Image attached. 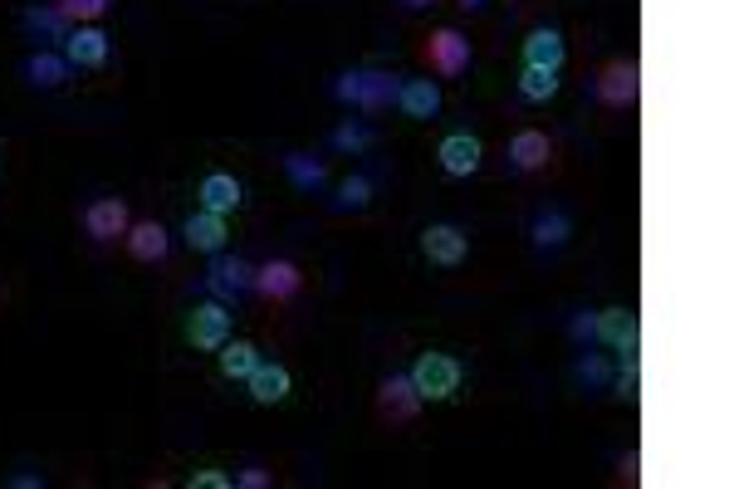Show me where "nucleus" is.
Masks as SVG:
<instances>
[{"mask_svg": "<svg viewBox=\"0 0 734 489\" xmlns=\"http://www.w3.org/2000/svg\"><path fill=\"white\" fill-rule=\"evenodd\" d=\"M416 411H421V391L411 387V377H382V387H377V416L382 421H391V426H407V421H416Z\"/></svg>", "mask_w": 734, "mask_h": 489, "instance_id": "obj_4", "label": "nucleus"}, {"mask_svg": "<svg viewBox=\"0 0 734 489\" xmlns=\"http://www.w3.org/2000/svg\"><path fill=\"white\" fill-rule=\"evenodd\" d=\"M235 485H240V489H264V485H270V469H240V475H235Z\"/></svg>", "mask_w": 734, "mask_h": 489, "instance_id": "obj_32", "label": "nucleus"}, {"mask_svg": "<svg viewBox=\"0 0 734 489\" xmlns=\"http://www.w3.org/2000/svg\"><path fill=\"white\" fill-rule=\"evenodd\" d=\"M407 377L421 391V401H450L460 391V362L446 358V352H421Z\"/></svg>", "mask_w": 734, "mask_h": 489, "instance_id": "obj_2", "label": "nucleus"}, {"mask_svg": "<svg viewBox=\"0 0 734 489\" xmlns=\"http://www.w3.org/2000/svg\"><path fill=\"white\" fill-rule=\"evenodd\" d=\"M548 156H553V142H548V133H534V127H524V133L509 142V162H514L519 172H538V166H548Z\"/></svg>", "mask_w": 734, "mask_h": 489, "instance_id": "obj_20", "label": "nucleus"}, {"mask_svg": "<svg viewBox=\"0 0 734 489\" xmlns=\"http://www.w3.org/2000/svg\"><path fill=\"white\" fill-rule=\"evenodd\" d=\"M597 98H602L607 108H632L636 103V64L632 59L602 64V74H597Z\"/></svg>", "mask_w": 734, "mask_h": 489, "instance_id": "obj_8", "label": "nucleus"}, {"mask_svg": "<svg viewBox=\"0 0 734 489\" xmlns=\"http://www.w3.org/2000/svg\"><path fill=\"white\" fill-rule=\"evenodd\" d=\"M421 254H426L431 264H440V269H456V264H465L470 240L460 225H426V230H421Z\"/></svg>", "mask_w": 734, "mask_h": 489, "instance_id": "obj_6", "label": "nucleus"}, {"mask_svg": "<svg viewBox=\"0 0 734 489\" xmlns=\"http://www.w3.org/2000/svg\"><path fill=\"white\" fill-rule=\"evenodd\" d=\"M372 201V186L368 176H348V181L338 186V205H352V211H362V205Z\"/></svg>", "mask_w": 734, "mask_h": 489, "instance_id": "obj_28", "label": "nucleus"}, {"mask_svg": "<svg viewBox=\"0 0 734 489\" xmlns=\"http://www.w3.org/2000/svg\"><path fill=\"white\" fill-rule=\"evenodd\" d=\"M108 10V0H59V15L74 20V25H88V20H98Z\"/></svg>", "mask_w": 734, "mask_h": 489, "instance_id": "obj_26", "label": "nucleus"}, {"mask_svg": "<svg viewBox=\"0 0 734 489\" xmlns=\"http://www.w3.org/2000/svg\"><path fill=\"white\" fill-rule=\"evenodd\" d=\"M563 59H568V49H563V35L558 29H534V35L524 39V64L528 68H563Z\"/></svg>", "mask_w": 734, "mask_h": 489, "instance_id": "obj_19", "label": "nucleus"}, {"mask_svg": "<svg viewBox=\"0 0 734 489\" xmlns=\"http://www.w3.org/2000/svg\"><path fill=\"white\" fill-rule=\"evenodd\" d=\"M426 64L436 68L440 78H460L470 68V39L460 29H436L426 39Z\"/></svg>", "mask_w": 734, "mask_h": 489, "instance_id": "obj_5", "label": "nucleus"}, {"mask_svg": "<svg viewBox=\"0 0 734 489\" xmlns=\"http://www.w3.org/2000/svg\"><path fill=\"white\" fill-rule=\"evenodd\" d=\"M231 338V309L225 303H196L191 313H186V342L191 348H221V342Z\"/></svg>", "mask_w": 734, "mask_h": 489, "instance_id": "obj_3", "label": "nucleus"}, {"mask_svg": "<svg viewBox=\"0 0 734 489\" xmlns=\"http://www.w3.org/2000/svg\"><path fill=\"white\" fill-rule=\"evenodd\" d=\"M577 377H583V381H607V367L597 358H583V362H577Z\"/></svg>", "mask_w": 734, "mask_h": 489, "instance_id": "obj_33", "label": "nucleus"}, {"mask_svg": "<svg viewBox=\"0 0 734 489\" xmlns=\"http://www.w3.org/2000/svg\"><path fill=\"white\" fill-rule=\"evenodd\" d=\"M593 338H602L617 352H636L642 348V323H636L632 309H602L593 318Z\"/></svg>", "mask_w": 734, "mask_h": 489, "instance_id": "obj_7", "label": "nucleus"}, {"mask_svg": "<svg viewBox=\"0 0 734 489\" xmlns=\"http://www.w3.org/2000/svg\"><path fill=\"white\" fill-rule=\"evenodd\" d=\"M127 225H133V215H127V205L117 196H103V201H94L84 211V230L94 240H117V235H127Z\"/></svg>", "mask_w": 734, "mask_h": 489, "instance_id": "obj_11", "label": "nucleus"}, {"mask_svg": "<svg viewBox=\"0 0 734 489\" xmlns=\"http://www.w3.org/2000/svg\"><path fill=\"white\" fill-rule=\"evenodd\" d=\"M69 59H59V54H45V49H39V54H29L25 59V78L29 84H39V88H59L69 78Z\"/></svg>", "mask_w": 734, "mask_h": 489, "instance_id": "obj_22", "label": "nucleus"}, {"mask_svg": "<svg viewBox=\"0 0 734 489\" xmlns=\"http://www.w3.org/2000/svg\"><path fill=\"white\" fill-rule=\"evenodd\" d=\"M401 5H407V10H426L431 0H401Z\"/></svg>", "mask_w": 734, "mask_h": 489, "instance_id": "obj_35", "label": "nucleus"}, {"mask_svg": "<svg viewBox=\"0 0 734 489\" xmlns=\"http://www.w3.org/2000/svg\"><path fill=\"white\" fill-rule=\"evenodd\" d=\"M64 59L74 68H98L108 64V35L98 25H78L64 35Z\"/></svg>", "mask_w": 734, "mask_h": 489, "instance_id": "obj_10", "label": "nucleus"}, {"mask_svg": "<svg viewBox=\"0 0 734 489\" xmlns=\"http://www.w3.org/2000/svg\"><path fill=\"white\" fill-rule=\"evenodd\" d=\"M519 93H524L528 103H548V98L558 93V74L553 68H528L524 64V74H519Z\"/></svg>", "mask_w": 734, "mask_h": 489, "instance_id": "obj_24", "label": "nucleus"}, {"mask_svg": "<svg viewBox=\"0 0 734 489\" xmlns=\"http://www.w3.org/2000/svg\"><path fill=\"white\" fill-rule=\"evenodd\" d=\"M460 5H465V10H480V5H485V0H460Z\"/></svg>", "mask_w": 734, "mask_h": 489, "instance_id": "obj_36", "label": "nucleus"}, {"mask_svg": "<svg viewBox=\"0 0 734 489\" xmlns=\"http://www.w3.org/2000/svg\"><path fill=\"white\" fill-rule=\"evenodd\" d=\"M182 235H186V244H191V250H201V254H221L225 240H231V230H225V215H215V211L191 215Z\"/></svg>", "mask_w": 734, "mask_h": 489, "instance_id": "obj_15", "label": "nucleus"}, {"mask_svg": "<svg viewBox=\"0 0 734 489\" xmlns=\"http://www.w3.org/2000/svg\"><path fill=\"white\" fill-rule=\"evenodd\" d=\"M123 244H127V254L142 260V264L166 260V230L157 221H133L127 225V235H123Z\"/></svg>", "mask_w": 734, "mask_h": 489, "instance_id": "obj_16", "label": "nucleus"}, {"mask_svg": "<svg viewBox=\"0 0 734 489\" xmlns=\"http://www.w3.org/2000/svg\"><path fill=\"white\" fill-rule=\"evenodd\" d=\"M568 235H573V225H568L563 211H544L528 225V240H534L538 250H558V244H568Z\"/></svg>", "mask_w": 734, "mask_h": 489, "instance_id": "obj_23", "label": "nucleus"}, {"mask_svg": "<svg viewBox=\"0 0 734 489\" xmlns=\"http://www.w3.org/2000/svg\"><path fill=\"white\" fill-rule=\"evenodd\" d=\"M240 201H245V191H240V181H235L231 172H211L201 181V211L231 215V211H240Z\"/></svg>", "mask_w": 734, "mask_h": 489, "instance_id": "obj_18", "label": "nucleus"}, {"mask_svg": "<svg viewBox=\"0 0 734 489\" xmlns=\"http://www.w3.org/2000/svg\"><path fill=\"white\" fill-rule=\"evenodd\" d=\"M436 156H440V172L446 176H475L480 162H485V147H480V137H470V133H450Z\"/></svg>", "mask_w": 734, "mask_h": 489, "instance_id": "obj_9", "label": "nucleus"}, {"mask_svg": "<svg viewBox=\"0 0 734 489\" xmlns=\"http://www.w3.org/2000/svg\"><path fill=\"white\" fill-rule=\"evenodd\" d=\"M397 88L391 84V74H377V68H358V74H343L338 84H333V93L343 98V103L362 108V113H382V108L397 103Z\"/></svg>", "mask_w": 734, "mask_h": 489, "instance_id": "obj_1", "label": "nucleus"}, {"mask_svg": "<svg viewBox=\"0 0 734 489\" xmlns=\"http://www.w3.org/2000/svg\"><path fill=\"white\" fill-rule=\"evenodd\" d=\"M333 147H368V133H362V127H338V133H333Z\"/></svg>", "mask_w": 734, "mask_h": 489, "instance_id": "obj_31", "label": "nucleus"}, {"mask_svg": "<svg viewBox=\"0 0 734 489\" xmlns=\"http://www.w3.org/2000/svg\"><path fill=\"white\" fill-rule=\"evenodd\" d=\"M186 485H191V489H231L235 479L225 475V469H196V475L186 479Z\"/></svg>", "mask_w": 734, "mask_h": 489, "instance_id": "obj_30", "label": "nucleus"}, {"mask_svg": "<svg viewBox=\"0 0 734 489\" xmlns=\"http://www.w3.org/2000/svg\"><path fill=\"white\" fill-rule=\"evenodd\" d=\"M284 172H289V181H294V186H303V191H313V186L323 181V166H319V162H309L303 152L284 156Z\"/></svg>", "mask_w": 734, "mask_h": 489, "instance_id": "obj_25", "label": "nucleus"}, {"mask_svg": "<svg viewBox=\"0 0 734 489\" xmlns=\"http://www.w3.org/2000/svg\"><path fill=\"white\" fill-rule=\"evenodd\" d=\"M617 397H636V352H622V372H617Z\"/></svg>", "mask_w": 734, "mask_h": 489, "instance_id": "obj_29", "label": "nucleus"}, {"mask_svg": "<svg viewBox=\"0 0 734 489\" xmlns=\"http://www.w3.org/2000/svg\"><path fill=\"white\" fill-rule=\"evenodd\" d=\"M299 284H303V274H299V264H289V260H270L264 269H254V289H260L264 299H274V303L294 299Z\"/></svg>", "mask_w": 734, "mask_h": 489, "instance_id": "obj_14", "label": "nucleus"}, {"mask_svg": "<svg viewBox=\"0 0 734 489\" xmlns=\"http://www.w3.org/2000/svg\"><path fill=\"white\" fill-rule=\"evenodd\" d=\"M397 108L411 117V123H426V117H436L440 113L436 78H407V84L397 88Z\"/></svg>", "mask_w": 734, "mask_h": 489, "instance_id": "obj_13", "label": "nucleus"}, {"mask_svg": "<svg viewBox=\"0 0 734 489\" xmlns=\"http://www.w3.org/2000/svg\"><path fill=\"white\" fill-rule=\"evenodd\" d=\"M206 284H211L221 299H240L245 289H254V269L245 260H221L215 254V264H211V274H206Z\"/></svg>", "mask_w": 734, "mask_h": 489, "instance_id": "obj_17", "label": "nucleus"}, {"mask_svg": "<svg viewBox=\"0 0 734 489\" xmlns=\"http://www.w3.org/2000/svg\"><path fill=\"white\" fill-rule=\"evenodd\" d=\"M245 387H250V397L260 401V406H279V401H289L294 381H289V367H279V362H254Z\"/></svg>", "mask_w": 734, "mask_h": 489, "instance_id": "obj_12", "label": "nucleus"}, {"mask_svg": "<svg viewBox=\"0 0 734 489\" xmlns=\"http://www.w3.org/2000/svg\"><path fill=\"white\" fill-rule=\"evenodd\" d=\"M25 25H29V29H49L54 39H64V35H69V29H64L69 20L59 15V5H54V10H25Z\"/></svg>", "mask_w": 734, "mask_h": 489, "instance_id": "obj_27", "label": "nucleus"}, {"mask_svg": "<svg viewBox=\"0 0 734 489\" xmlns=\"http://www.w3.org/2000/svg\"><path fill=\"white\" fill-rule=\"evenodd\" d=\"M254 362H260V348L254 342H245V338H225L221 342V377H231V381H245L254 372Z\"/></svg>", "mask_w": 734, "mask_h": 489, "instance_id": "obj_21", "label": "nucleus"}, {"mask_svg": "<svg viewBox=\"0 0 734 489\" xmlns=\"http://www.w3.org/2000/svg\"><path fill=\"white\" fill-rule=\"evenodd\" d=\"M568 333H573L577 342H587V338H593V318H587V313H577V318H573V328H568Z\"/></svg>", "mask_w": 734, "mask_h": 489, "instance_id": "obj_34", "label": "nucleus"}]
</instances>
